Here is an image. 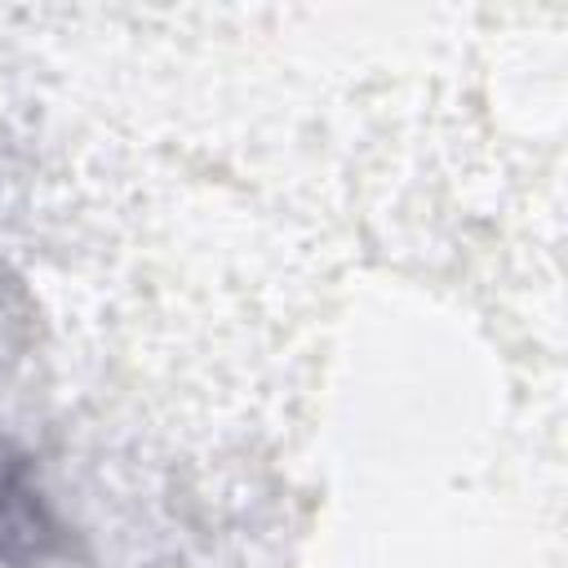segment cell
<instances>
[{"label":"cell","mask_w":568,"mask_h":568,"mask_svg":"<svg viewBox=\"0 0 568 568\" xmlns=\"http://www.w3.org/2000/svg\"><path fill=\"white\" fill-rule=\"evenodd\" d=\"M53 519L40 493L27 484L22 462L0 453V564L27 568L53 550Z\"/></svg>","instance_id":"1"}]
</instances>
